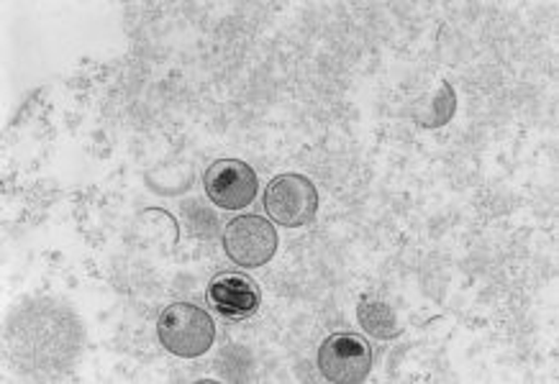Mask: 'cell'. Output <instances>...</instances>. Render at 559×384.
I'll list each match as a JSON object with an SVG mask.
<instances>
[{"label": "cell", "mask_w": 559, "mask_h": 384, "mask_svg": "<svg viewBox=\"0 0 559 384\" xmlns=\"http://www.w3.org/2000/svg\"><path fill=\"white\" fill-rule=\"evenodd\" d=\"M224 251L234 264L257 269L272 262L277 254L280 236L275 226L262 216H237L224 228Z\"/></svg>", "instance_id": "cell-3"}, {"label": "cell", "mask_w": 559, "mask_h": 384, "mask_svg": "<svg viewBox=\"0 0 559 384\" xmlns=\"http://www.w3.org/2000/svg\"><path fill=\"white\" fill-rule=\"evenodd\" d=\"M205 298L226 321H247L260 310L262 292L249 277L237 275V272H221L209 283Z\"/></svg>", "instance_id": "cell-6"}, {"label": "cell", "mask_w": 559, "mask_h": 384, "mask_svg": "<svg viewBox=\"0 0 559 384\" xmlns=\"http://www.w3.org/2000/svg\"><path fill=\"white\" fill-rule=\"evenodd\" d=\"M454 110H457V95H454L450 83H441L429 103V110H424V116H416L414 121L424 129H441V125L452 121Z\"/></svg>", "instance_id": "cell-8"}, {"label": "cell", "mask_w": 559, "mask_h": 384, "mask_svg": "<svg viewBox=\"0 0 559 384\" xmlns=\"http://www.w3.org/2000/svg\"><path fill=\"white\" fill-rule=\"evenodd\" d=\"M264 213L283 228L308 226L319 213V190L298 172L272 177L264 190Z\"/></svg>", "instance_id": "cell-2"}, {"label": "cell", "mask_w": 559, "mask_h": 384, "mask_svg": "<svg viewBox=\"0 0 559 384\" xmlns=\"http://www.w3.org/2000/svg\"><path fill=\"white\" fill-rule=\"evenodd\" d=\"M357 321L367 334L380 338V341H390L401 334V323L395 317L393 308L378 295H365L357 305Z\"/></svg>", "instance_id": "cell-7"}, {"label": "cell", "mask_w": 559, "mask_h": 384, "mask_svg": "<svg viewBox=\"0 0 559 384\" xmlns=\"http://www.w3.org/2000/svg\"><path fill=\"white\" fill-rule=\"evenodd\" d=\"M205 195L213 205L224 211H245L254 203L260 192L257 172L241 159H218L205 169Z\"/></svg>", "instance_id": "cell-5"}, {"label": "cell", "mask_w": 559, "mask_h": 384, "mask_svg": "<svg viewBox=\"0 0 559 384\" xmlns=\"http://www.w3.org/2000/svg\"><path fill=\"white\" fill-rule=\"evenodd\" d=\"M157 338L173 357L198 359L209 353L213 341H216V326L203 308L190 305V302H173L162 310Z\"/></svg>", "instance_id": "cell-1"}, {"label": "cell", "mask_w": 559, "mask_h": 384, "mask_svg": "<svg viewBox=\"0 0 559 384\" xmlns=\"http://www.w3.org/2000/svg\"><path fill=\"white\" fill-rule=\"evenodd\" d=\"M372 369V346L365 336L331 334L319 349V372L331 384H362Z\"/></svg>", "instance_id": "cell-4"}]
</instances>
